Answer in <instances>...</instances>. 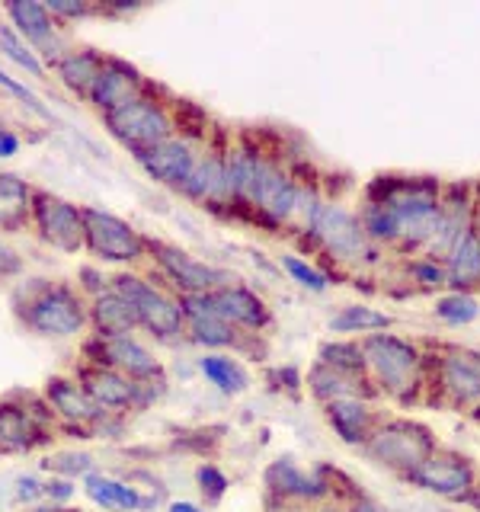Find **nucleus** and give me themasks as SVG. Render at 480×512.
<instances>
[{
    "instance_id": "obj_1",
    "label": "nucleus",
    "mask_w": 480,
    "mask_h": 512,
    "mask_svg": "<svg viewBox=\"0 0 480 512\" xmlns=\"http://www.w3.org/2000/svg\"><path fill=\"white\" fill-rule=\"evenodd\" d=\"M442 186L432 176H378L368 202H381L394 218L400 250H426L439 228Z\"/></svg>"
},
{
    "instance_id": "obj_2",
    "label": "nucleus",
    "mask_w": 480,
    "mask_h": 512,
    "mask_svg": "<svg viewBox=\"0 0 480 512\" xmlns=\"http://www.w3.org/2000/svg\"><path fill=\"white\" fill-rule=\"evenodd\" d=\"M13 308L23 327L45 340H71V336L90 330L87 298L77 292V285L68 282L29 279L16 288Z\"/></svg>"
},
{
    "instance_id": "obj_3",
    "label": "nucleus",
    "mask_w": 480,
    "mask_h": 512,
    "mask_svg": "<svg viewBox=\"0 0 480 512\" xmlns=\"http://www.w3.org/2000/svg\"><path fill=\"white\" fill-rule=\"evenodd\" d=\"M365 375L378 394H388L397 404H413L426 388V352L420 343L394 333H368L359 340Z\"/></svg>"
},
{
    "instance_id": "obj_4",
    "label": "nucleus",
    "mask_w": 480,
    "mask_h": 512,
    "mask_svg": "<svg viewBox=\"0 0 480 512\" xmlns=\"http://www.w3.org/2000/svg\"><path fill=\"white\" fill-rule=\"evenodd\" d=\"M362 452L407 480L423 461L439 452V439L426 423H416L410 416H384Z\"/></svg>"
},
{
    "instance_id": "obj_5",
    "label": "nucleus",
    "mask_w": 480,
    "mask_h": 512,
    "mask_svg": "<svg viewBox=\"0 0 480 512\" xmlns=\"http://www.w3.org/2000/svg\"><path fill=\"white\" fill-rule=\"evenodd\" d=\"M109 288L132 304L138 317V330L151 333L160 343H176L186 336V317L180 308V295H173L170 288L160 282H151L138 276V272H119L109 279Z\"/></svg>"
},
{
    "instance_id": "obj_6",
    "label": "nucleus",
    "mask_w": 480,
    "mask_h": 512,
    "mask_svg": "<svg viewBox=\"0 0 480 512\" xmlns=\"http://www.w3.org/2000/svg\"><path fill=\"white\" fill-rule=\"evenodd\" d=\"M58 420L42 394H7L0 397V455H26L52 439Z\"/></svg>"
},
{
    "instance_id": "obj_7",
    "label": "nucleus",
    "mask_w": 480,
    "mask_h": 512,
    "mask_svg": "<svg viewBox=\"0 0 480 512\" xmlns=\"http://www.w3.org/2000/svg\"><path fill=\"white\" fill-rule=\"evenodd\" d=\"M84 250L100 263L138 266L148 260V234H141L119 215L84 205Z\"/></svg>"
},
{
    "instance_id": "obj_8",
    "label": "nucleus",
    "mask_w": 480,
    "mask_h": 512,
    "mask_svg": "<svg viewBox=\"0 0 480 512\" xmlns=\"http://www.w3.org/2000/svg\"><path fill=\"white\" fill-rule=\"evenodd\" d=\"M103 125H106V132L112 138L132 151V157L141 154V151H151V148H157L160 141H167V138L176 135L173 112L157 100L154 90L144 93L141 100L116 109V112H106Z\"/></svg>"
},
{
    "instance_id": "obj_9",
    "label": "nucleus",
    "mask_w": 480,
    "mask_h": 512,
    "mask_svg": "<svg viewBox=\"0 0 480 512\" xmlns=\"http://www.w3.org/2000/svg\"><path fill=\"white\" fill-rule=\"evenodd\" d=\"M308 237L314 244L330 253L336 263L362 266L375 260V244L365 237L359 215L336 202H320L308 224Z\"/></svg>"
},
{
    "instance_id": "obj_10",
    "label": "nucleus",
    "mask_w": 480,
    "mask_h": 512,
    "mask_svg": "<svg viewBox=\"0 0 480 512\" xmlns=\"http://www.w3.org/2000/svg\"><path fill=\"white\" fill-rule=\"evenodd\" d=\"M148 260H154L157 272L170 282L173 295H212L218 288L231 285V272L199 260L189 250L167 244V240L148 237Z\"/></svg>"
},
{
    "instance_id": "obj_11",
    "label": "nucleus",
    "mask_w": 480,
    "mask_h": 512,
    "mask_svg": "<svg viewBox=\"0 0 480 512\" xmlns=\"http://www.w3.org/2000/svg\"><path fill=\"white\" fill-rule=\"evenodd\" d=\"M432 400L445 407L480 404V352L468 346H439L432 359Z\"/></svg>"
},
{
    "instance_id": "obj_12",
    "label": "nucleus",
    "mask_w": 480,
    "mask_h": 512,
    "mask_svg": "<svg viewBox=\"0 0 480 512\" xmlns=\"http://www.w3.org/2000/svg\"><path fill=\"white\" fill-rule=\"evenodd\" d=\"M32 224L48 247L77 256L84 253V205H74L71 199L55 196V192L36 189L32 199Z\"/></svg>"
},
{
    "instance_id": "obj_13",
    "label": "nucleus",
    "mask_w": 480,
    "mask_h": 512,
    "mask_svg": "<svg viewBox=\"0 0 480 512\" xmlns=\"http://www.w3.org/2000/svg\"><path fill=\"white\" fill-rule=\"evenodd\" d=\"M407 480L413 487H420L423 493L442 496V500H452V503H468L477 484V468L468 455H458L452 448L439 445V452L429 461H423Z\"/></svg>"
},
{
    "instance_id": "obj_14",
    "label": "nucleus",
    "mask_w": 480,
    "mask_h": 512,
    "mask_svg": "<svg viewBox=\"0 0 480 512\" xmlns=\"http://www.w3.org/2000/svg\"><path fill=\"white\" fill-rule=\"evenodd\" d=\"M10 26L26 39V45L39 55L45 68H55L64 52H71L68 39H64V29L52 13L45 10V4L36 0H13L4 7Z\"/></svg>"
},
{
    "instance_id": "obj_15",
    "label": "nucleus",
    "mask_w": 480,
    "mask_h": 512,
    "mask_svg": "<svg viewBox=\"0 0 480 512\" xmlns=\"http://www.w3.org/2000/svg\"><path fill=\"white\" fill-rule=\"evenodd\" d=\"M84 362L116 368L132 381H151L164 375V365L154 356V349L144 346L138 336H112V340L90 336L84 343Z\"/></svg>"
},
{
    "instance_id": "obj_16",
    "label": "nucleus",
    "mask_w": 480,
    "mask_h": 512,
    "mask_svg": "<svg viewBox=\"0 0 480 512\" xmlns=\"http://www.w3.org/2000/svg\"><path fill=\"white\" fill-rule=\"evenodd\" d=\"M42 400L48 404V410L55 413V420L68 429H77L80 439H93L96 426H100L109 413H103L93 404L90 394L84 391L74 375H52L42 388Z\"/></svg>"
},
{
    "instance_id": "obj_17",
    "label": "nucleus",
    "mask_w": 480,
    "mask_h": 512,
    "mask_svg": "<svg viewBox=\"0 0 480 512\" xmlns=\"http://www.w3.org/2000/svg\"><path fill=\"white\" fill-rule=\"evenodd\" d=\"M263 487L269 493V503H276L279 509L288 503H311L320 506L333 496V484L320 474H308L295 464L292 458H276L266 464L263 471Z\"/></svg>"
},
{
    "instance_id": "obj_18",
    "label": "nucleus",
    "mask_w": 480,
    "mask_h": 512,
    "mask_svg": "<svg viewBox=\"0 0 480 512\" xmlns=\"http://www.w3.org/2000/svg\"><path fill=\"white\" fill-rule=\"evenodd\" d=\"M199 144L186 138L183 132H176L173 138L160 141L157 148L151 151H141L135 154V164L144 170L148 180H154L157 186H167L173 192H180V186L189 180L192 167H196L199 160Z\"/></svg>"
},
{
    "instance_id": "obj_19",
    "label": "nucleus",
    "mask_w": 480,
    "mask_h": 512,
    "mask_svg": "<svg viewBox=\"0 0 480 512\" xmlns=\"http://www.w3.org/2000/svg\"><path fill=\"white\" fill-rule=\"evenodd\" d=\"M144 93H151L148 77H144L135 64H128L125 58L106 55L103 71H100V77H96L87 103L100 112V116H106V112H116L128 103L141 100Z\"/></svg>"
},
{
    "instance_id": "obj_20",
    "label": "nucleus",
    "mask_w": 480,
    "mask_h": 512,
    "mask_svg": "<svg viewBox=\"0 0 480 512\" xmlns=\"http://www.w3.org/2000/svg\"><path fill=\"white\" fill-rule=\"evenodd\" d=\"M74 378L84 384V391L90 394V400L103 413H109V416L135 413V381L125 378L122 372H116V368L80 362Z\"/></svg>"
},
{
    "instance_id": "obj_21",
    "label": "nucleus",
    "mask_w": 480,
    "mask_h": 512,
    "mask_svg": "<svg viewBox=\"0 0 480 512\" xmlns=\"http://www.w3.org/2000/svg\"><path fill=\"white\" fill-rule=\"evenodd\" d=\"M180 196L205 205V208H231L228 189V154L224 151H202L189 180L180 186Z\"/></svg>"
},
{
    "instance_id": "obj_22",
    "label": "nucleus",
    "mask_w": 480,
    "mask_h": 512,
    "mask_svg": "<svg viewBox=\"0 0 480 512\" xmlns=\"http://www.w3.org/2000/svg\"><path fill=\"white\" fill-rule=\"evenodd\" d=\"M212 304H215V314L224 320V324L237 327L240 333H263L272 324V311L269 304L253 292L247 285H224L218 292H212Z\"/></svg>"
},
{
    "instance_id": "obj_23",
    "label": "nucleus",
    "mask_w": 480,
    "mask_h": 512,
    "mask_svg": "<svg viewBox=\"0 0 480 512\" xmlns=\"http://www.w3.org/2000/svg\"><path fill=\"white\" fill-rule=\"evenodd\" d=\"M324 420L343 445L365 448V442L372 439V432L378 429L384 416L372 407V400L349 397V400H333V404H327Z\"/></svg>"
},
{
    "instance_id": "obj_24",
    "label": "nucleus",
    "mask_w": 480,
    "mask_h": 512,
    "mask_svg": "<svg viewBox=\"0 0 480 512\" xmlns=\"http://www.w3.org/2000/svg\"><path fill=\"white\" fill-rule=\"evenodd\" d=\"M80 484H84L87 500L103 512H148L157 506V496H144L132 480H119L103 471L87 474Z\"/></svg>"
},
{
    "instance_id": "obj_25",
    "label": "nucleus",
    "mask_w": 480,
    "mask_h": 512,
    "mask_svg": "<svg viewBox=\"0 0 480 512\" xmlns=\"http://www.w3.org/2000/svg\"><path fill=\"white\" fill-rule=\"evenodd\" d=\"M308 391L317 404H333V400H349V397H359V400H372L378 397L375 384L368 381V375H346V372H336V368L324 365V362H314L311 372H308Z\"/></svg>"
},
{
    "instance_id": "obj_26",
    "label": "nucleus",
    "mask_w": 480,
    "mask_h": 512,
    "mask_svg": "<svg viewBox=\"0 0 480 512\" xmlns=\"http://www.w3.org/2000/svg\"><path fill=\"white\" fill-rule=\"evenodd\" d=\"M87 320L93 336L100 340H112V336H135L138 333V317L116 288H106L103 295L87 301Z\"/></svg>"
},
{
    "instance_id": "obj_27",
    "label": "nucleus",
    "mask_w": 480,
    "mask_h": 512,
    "mask_svg": "<svg viewBox=\"0 0 480 512\" xmlns=\"http://www.w3.org/2000/svg\"><path fill=\"white\" fill-rule=\"evenodd\" d=\"M32 199H36V189L23 176L0 173V234H16L29 228Z\"/></svg>"
},
{
    "instance_id": "obj_28",
    "label": "nucleus",
    "mask_w": 480,
    "mask_h": 512,
    "mask_svg": "<svg viewBox=\"0 0 480 512\" xmlns=\"http://www.w3.org/2000/svg\"><path fill=\"white\" fill-rule=\"evenodd\" d=\"M103 61H106V55L93 52V48H71V52H64L61 61L55 64V77L68 93L87 100L96 77L103 71Z\"/></svg>"
},
{
    "instance_id": "obj_29",
    "label": "nucleus",
    "mask_w": 480,
    "mask_h": 512,
    "mask_svg": "<svg viewBox=\"0 0 480 512\" xmlns=\"http://www.w3.org/2000/svg\"><path fill=\"white\" fill-rule=\"evenodd\" d=\"M442 266H445V285L452 288V292L471 295V288L480 285V237H477V231L464 234Z\"/></svg>"
},
{
    "instance_id": "obj_30",
    "label": "nucleus",
    "mask_w": 480,
    "mask_h": 512,
    "mask_svg": "<svg viewBox=\"0 0 480 512\" xmlns=\"http://www.w3.org/2000/svg\"><path fill=\"white\" fill-rule=\"evenodd\" d=\"M196 372L212 384L215 391L228 394V397H237L250 388V375L247 368L240 365L237 359L224 356V352H205V356L196 359Z\"/></svg>"
},
{
    "instance_id": "obj_31",
    "label": "nucleus",
    "mask_w": 480,
    "mask_h": 512,
    "mask_svg": "<svg viewBox=\"0 0 480 512\" xmlns=\"http://www.w3.org/2000/svg\"><path fill=\"white\" fill-rule=\"evenodd\" d=\"M330 333L336 336H368V333H384L394 327V317L388 311L368 308V304H346L330 317Z\"/></svg>"
},
{
    "instance_id": "obj_32",
    "label": "nucleus",
    "mask_w": 480,
    "mask_h": 512,
    "mask_svg": "<svg viewBox=\"0 0 480 512\" xmlns=\"http://www.w3.org/2000/svg\"><path fill=\"white\" fill-rule=\"evenodd\" d=\"M186 340L192 346H202L205 352H221V349H240L244 346V333L237 327L224 324L215 317H199V320H186Z\"/></svg>"
},
{
    "instance_id": "obj_33",
    "label": "nucleus",
    "mask_w": 480,
    "mask_h": 512,
    "mask_svg": "<svg viewBox=\"0 0 480 512\" xmlns=\"http://www.w3.org/2000/svg\"><path fill=\"white\" fill-rule=\"evenodd\" d=\"M0 55H4L7 61H13L16 68L26 71L29 77H36V80H42L48 74V68L39 61V55L32 52V48L26 45V39L13 26H0Z\"/></svg>"
},
{
    "instance_id": "obj_34",
    "label": "nucleus",
    "mask_w": 480,
    "mask_h": 512,
    "mask_svg": "<svg viewBox=\"0 0 480 512\" xmlns=\"http://www.w3.org/2000/svg\"><path fill=\"white\" fill-rule=\"evenodd\" d=\"M317 362H324L336 372H346V375H365V362H362V349L359 340H327L320 343L317 349Z\"/></svg>"
},
{
    "instance_id": "obj_35",
    "label": "nucleus",
    "mask_w": 480,
    "mask_h": 512,
    "mask_svg": "<svg viewBox=\"0 0 480 512\" xmlns=\"http://www.w3.org/2000/svg\"><path fill=\"white\" fill-rule=\"evenodd\" d=\"M436 317L445 320V324L461 327V324H471V320L480 317V301L474 295H464V292H452L436 301Z\"/></svg>"
},
{
    "instance_id": "obj_36",
    "label": "nucleus",
    "mask_w": 480,
    "mask_h": 512,
    "mask_svg": "<svg viewBox=\"0 0 480 512\" xmlns=\"http://www.w3.org/2000/svg\"><path fill=\"white\" fill-rule=\"evenodd\" d=\"M93 455L87 452H58V455H48L42 468L52 474V477H64V480H74L77 484V477L84 480L87 474H93Z\"/></svg>"
},
{
    "instance_id": "obj_37",
    "label": "nucleus",
    "mask_w": 480,
    "mask_h": 512,
    "mask_svg": "<svg viewBox=\"0 0 480 512\" xmlns=\"http://www.w3.org/2000/svg\"><path fill=\"white\" fill-rule=\"evenodd\" d=\"M282 269L292 276V282H298L301 288H308V292L320 295V292H327L330 288V279L320 272L317 266H311L308 260H301V256H292V253H285L282 256Z\"/></svg>"
},
{
    "instance_id": "obj_38",
    "label": "nucleus",
    "mask_w": 480,
    "mask_h": 512,
    "mask_svg": "<svg viewBox=\"0 0 480 512\" xmlns=\"http://www.w3.org/2000/svg\"><path fill=\"white\" fill-rule=\"evenodd\" d=\"M196 484H199V493L205 496V503H221V496L228 493L231 480L224 474L218 464L212 461H202L196 468Z\"/></svg>"
},
{
    "instance_id": "obj_39",
    "label": "nucleus",
    "mask_w": 480,
    "mask_h": 512,
    "mask_svg": "<svg viewBox=\"0 0 480 512\" xmlns=\"http://www.w3.org/2000/svg\"><path fill=\"white\" fill-rule=\"evenodd\" d=\"M0 87H4L7 93H13L16 100H20L29 112H36L39 119H52V109H48V106L39 100V96L23 84V80H16V77H13L10 71H4V68H0Z\"/></svg>"
},
{
    "instance_id": "obj_40",
    "label": "nucleus",
    "mask_w": 480,
    "mask_h": 512,
    "mask_svg": "<svg viewBox=\"0 0 480 512\" xmlns=\"http://www.w3.org/2000/svg\"><path fill=\"white\" fill-rule=\"evenodd\" d=\"M13 503L20 506H39L45 503V477L39 474H20L13 480Z\"/></svg>"
},
{
    "instance_id": "obj_41",
    "label": "nucleus",
    "mask_w": 480,
    "mask_h": 512,
    "mask_svg": "<svg viewBox=\"0 0 480 512\" xmlns=\"http://www.w3.org/2000/svg\"><path fill=\"white\" fill-rule=\"evenodd\" d=\"M45 10L64 26L68 20H87V16L100 13L103 7H93V4H87V0H48Z\"/></svg>"
},
{
    "instance_id": "obj_42",
    "label": "nucleus",
    "mask_w": 480,
    "mask_h": 512,
    "mask_svg": "<svg viewBox=\"0 0 480 512\" xmlns=\"http://www.w3.org/2000/svg\"><path fill=\"white\" fill-rule=\"evenodd\" d=\"M407 269L423 288H442L445 285V266L436 263V260H429V256H423V260H413Z\"/></svg>"
},
{
    "instance_id": "obj_43",
    "label": "nucleus",
    "mask_w": 480,
    "mask_h": 512,
    "mask_svg": "<svg viewBox=\"0 0 480 512\" xmlns=\"http://www.w3.org/2000/svg\"><path fill=\"white\" fill-rule=\"evenodd\" d=\"M74 480H64V477H52L48 474L45 477V503H52V506H64V503H71L74 500Z\"/></svg>"
},
{
    "instance_id": "obj_44",
    "label": "nucleus",
    "mask_w": 480,
    "mask_h": 512,
    "mask_svg": "<svg viewBox=\"0 0 480 512\" xmlns=\"http://www.w3.org/2000/svg\"><path fill=\"white\" fill-rule=\"evenodd\" d=\"M20 148H23V138L16 135L13 128H4V125H0V160L16 157V154H20Z\"/></svg>"
},
{
    "instance_id": "obj_45",
    "label": "nucleus",
    "mask_w": 480,
    "mask_h": 512,
    "mask_svg": "<svg viewBox=\"0 0 480 512\" xmlns=\"http://www.w3.org/2000/svg\"><path fill=\"white\" fill-rule=\"evenodd\" d=\"M346 503H349V512H384L378 503H372V500H368V496H362V493L346 496Z\"/></svg>"
},
{
    "instance_id": "obj_46",
    "label": "nucleus",
    "mask_w": 480,
    "mask_h": 512,
    "mask_svg": "<svg viewBox=\"0 0 480 512\" xmlns=\"http://www.w3.org/2000/svg\"><path fill=\"white\" fill-rule=\"evenodd\" d=\"M164 512H205V506L192 503V500H173V503H167Z\"/></svg>"
},
{
    "instance_id": "obj_47",
    "label": "nucleus",
    "mask_w": 480,
    "mask_h": 512,
    "mask_svg": "<svg viewBox=\"0 0 480 512\" xmlns=\"http://www.w3.org/2000/svg\"><path fill=\"white\" fill-rule=\"evenodd\" d=\"M317 512H349V503L346 500H336V496H330V500H324L317 506Z\"/></svg>"
},
{
    "instance_id": "obj_48",
    "label": "nucleus",
    "mask_w": 480,
    "mask_h": 512,
    "mask_svg": "<svg viewBox=\"0 0 480 512\" xmlns=\"http://www.w3.org/2000/svg\"><path fill=\"white\" fill-rule=\"evenodd\" d=\"M474 231L480 237V186L474 189Z\"/></svg>"
},
{
    "instance_id": "obj_49",
    "label": "nucleus",
    "mask_w": 480,
    "mask_h": 512,
    "mask_svg": "<svg viewBox=\"0 0 480 512\" xmlns=\"http://www.w3.org/2000/svg\"><path fill=\"white\" fill-rule=\"evenodd\" d=\"M468 503L480 509V474H477V484H474V493H471V500H468Z\"/></svg>"
},
{
    "instance_id": "obj_50",
    "label": "nucleus",
    "mask_w": 480,
    "mask_h": 512,
    "mask_svg": "<svg viewBox=\"0 0 480 512\" xmlns=\"http://www.w3.org/2000/svg\"><path fill=\"white\" fill-rule=\"evenodd\" d=\"M474 420H477V423H480V404H477V407H474Z\"/></svg>"
}]
</instances>
